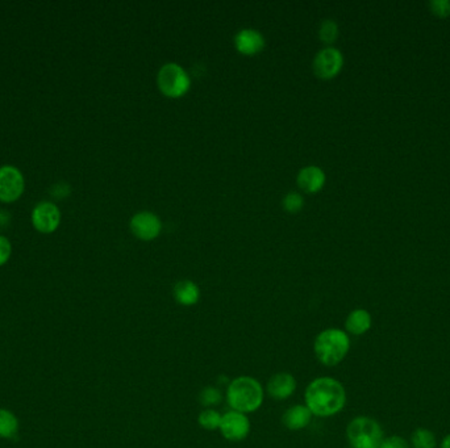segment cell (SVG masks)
I'll list each match as a JSON object with an SVG mask.
<instances>
[{
    "mask_svg": "<svg viewBox=\"0 0 450 448\" xmlns=\"http://www.w3.org/2000/svg\"><path fill=\"white\" fill-rule=\"evenodd\" d=\"M312 413L306 405H294L283 414V425L289 430H303L310 425Z\"/></svg>",
    "mask_w": 450,
    "mask_h": 448,
    "instance_id": "14",
    "label": "cell"
},
{
    "mask_svg": "<svg viewBox=\"0 0 450 448\" xmlns=\"http://www.w3.org/2000/svg\"><path fill=\"white\" fill-rule=\"evenodd\" d=\"M370 327H372V316L368 310L365 309H355L350 311L345 321L346 331L353 335H362L368 333Z\"/></svg>",
    "mask_w": 450,
    "mask_h": 448,
    "instance_id": "16",
    "label": "cell"
},
{
    "mask_svg": "<svg viewBox=\"0 0 450 448\" xmlns=\"http://www.w3.org/2000/svg\"><path fill=\"white\" fill-rule=\"evenodd\" d=\"M297 185L306 192H317L326 185V174L317 166L303 167L297 175Z\"/></svg>",
    "mask_w": 450,
    "mask_h": 448,
    "instance_id": "13",
    "label": "cell"
},
{
    "mask_svg": "<svg viewBox=\"0 0 450 448\" xmlns=\"http://www.w3.org/2000/svg\"><path fill=\"white\" fill-rule=\"evenodd\" d=\"M221 418H223V416L218 412H216L215 409L208 408V409L203 410L202 413L199 414L198 422H199V425L202 426L203 429L212 432V430H216L220 427Z\"/></svg>",
    "mask_w": 450,
    "mask_h": 448,
    "instance_id": "19",
    "label": "cell"
},
{
    "mask_svg": "<svg viewBox=\"0 0 450 448\" xmlns=\"http://www.w3.org/2000/svg\"><path fill=\"white\" fill-rule=\"evenodd\" d=\"M10 218H11V216L5 211H0V228L5 226L8 224V221H10Z\"/></svg>",
    "mask_w": 450,
    "mask_h": 448,
    "instance_id": "27",
    "label": "cell"
},
{
    "mask_svg": "<svg viewBox=\"0 0 450 448\" xmlns=\"http://www.w3.org/2000/svg\"><path fill=\"white\" fill-rule=\"evenodd\" d=\"M52 193L57 198H65L70 193V187L67 186L66 183H58L56 186L53 187L52 189Z\"/></svg>",
    "mask_w": 450,
    "mask_h": 448,
    "instance_id": "26",
    "label": "cell"
},
{
    "mask_svg": "<svg viewBox=\"0 0 450 448\" xmlns=\"http://www.w3.org/2000/svg\"><path fill=\"white\" fill-rule=\"evenodd\" d=\"M344 66V56L337 47H328L322 49L315 60L313 70L317 77L330 79L341 71Z\"/></svg>",
    "mask_w": 450,
    "mask_h": 448,
    "instance_id": "6",
    "label": "cell"
},
{
    "mask_svg": "<svg viewBox=\"0 0 450 448\" xmlns=\"http://www.w3.org/2000/svg\"><path fill=\"white\" fill-rule=\"evenodd\" d=\"M174 297L178 304L183 307H191L199 301L201 290L198 284L191 280H181L174 287Z\"/></svg>",
    "mask_w": 450,
    "mask_h": 448,
    "instance_id": "15",
    "label": "cell"
},
{
    "mask_svg": "<svg viewBox=\"0 0 450 448\" xmlns=\"http://www.w3.org/2000/svg\"><path fill=\"white\" fill-rule=\"evenodd\" d=\"M218 430L221 432L225 439L231 442H240L248 436L250 432V422L245 414L231 410L221 418Z\"/></svg>",
    "mask_w": 450,
    "mask_h": 448,
    "instance_id": "9",
    "label": "cell"
},
{
    "mask_svg": "<svg viewBox=\"0 0 450 448\" xmlns=\"http://www.w3.org/2000/svg\"><path fill=\"white\" fill-rule=\"evenodd\" d=\"M303 205H304L303 196L297 192H290L283 198V207L287 212L296 213L303 208Z\"/></svg>",
    "mask_w": 450,
    "mask_h": 448,
    "instance_id": "22",
    "label": "cell"
},
{
    "mask_svg": "<svg viewBox=\"0 0 450 448\" xmlns=\"http://www.w3.org/2000/svg\"><path fill=\"white\" fill-rule=\"evenodd\" d=\"M227 401L234 412L251 413L264 402V389L253 377L241 376L231 381L227 389Z\"/></svg>",
    "mask_w": 450,
    "mask_h": 448,
    "instance_id": "2",
    "label": "cell"
},
{
    "mask_svg": "<svg viewBox=\"0 0 450 448\" xmlns=\"http://www.w3.org/2000/svg\"><path fill=\"white\" fill-rule=\"evenodd\" d=\"M440 448H450V434H448L442 440H441V446Z\"/></svg>",
    "mask_w": 450,
    "mask_h": 448,
    "instance_id": "28",
    "label": "cell"
},
{
    "mask_svg": "<svg viewBox=\"0 0 450 448\" xmlns=\"http://www.w3.org/2000/svg\"><path fill=\"white\" fill-rule=\"evenodd\" d=\"M221 400H223L221 392L218 390V388H214V386L204 388L199 394V401L203 406H207V408L218 405Z\"/></svg>",
    "mask_w": 450,
    "mask_h": 448,
    "instance_id": "21",
    "label": "cell"
},
{
    "mask_svg": "<svg viewBox=\"0 0 450 448\" xmlns=\"http://www.w3.org/2000/svg\"><path fill=\"white\" fill-rule=\"evenodd\" d=\"M350 349L349 335L340 329L323 330L315 340L313 350L317 360L326 367H335L341 363Z\"/></svg>",
    "mask_w": 450,
    "mask_h": 448,
    "instance_id": "3",
    "label": "cell"
},
{
    "mask_svg": "<svg viewBox=\"0 0 450 448\" xmlns=\"http://www.w3.org/2000/svg\"><path fill=\"white\" fill-rule=\"evenodd\" d=\"M304 399L312 416L330 417L341 412L345 406L346 392L339 380L319 377L308 384Z\"/></svg>",
    "mask_w": 450,
    "mask_h": 448,
    "instance_id": "1",
    "label": "cell"
},
{
    "mask_svg": "<svg viewBox=\"0 0 450 448\" xmlns=\"http://www.w3.org/2000/svg\"><path fill=\"white\" fill-rule=\"evenodd\" d=\"M19 430V422L15 414L7 409H0V438L10 439Z\"/></svg>",
    "mask_w": 450,
    "mask_h": 448,
    "instance_id": "17",
    "label": "cell"
},
{
    "mask_svg": "<svg viewBox=\"0 0 450 448\" xmlns=\"http://www.w3.org/2000/svg\"><path fill=\"white\" fill-rule=\"evenodd\" d=\"M346 436L352 448H379L385 439L381 425L369 417L355 418L348 425Z\"/></svg>",
    "mask_w": 450,
    "mask_h": 448,
    "instance_id": "4",
    "label": "cell"
},
{
    "mask_svg": "<svg viewBox=\"0 0 450 448\" xmlns=\"http://www.w3.org/2000/svg\"><path fill=\"white\" fill-rule=\"evenodd\" d=\"M61 222V212L58 207L50 201L36 205L32 212V224L41 233L54 232Z\"/></svg>",
    "mask_w": 450,
    "mask_h": 448,
    "instance_id": "8",
    "label": "cell"
},
{
    "mask_svg": "<svg viewBox=\"0 0 450 448\" xmlns=\"http://www.w3.org/2000/svg\"><path fill=\"white\" fill-rule=\"evenodd\" d=\"M234 47L243 54H257L265 47L264 34L251 28L241 30L234 36Z\"/></svg>",
    "mask_w": 450,
    "mask_h": 448,
    "instance_id": "12",
    "label": "cell"
},
{
    "mask_svg": "<svg viewBox=\"0 0 450 448\" xmlns=\"http://www.w3.org/2000/svg\"><path fill=\"white\" fill-rule=\"evenodd\" d=\"M319 37L324 44H332L339 37V25L335 20H324L319 28Z\"/></svg>",
    "mask_w": 450,
    "mask_h": 448,
    "instance_id": "20",
    "label": "cell"
},
{
    "mask_svg": "<svg viewBox=\"0 0 450 448\" xmlns=\"http://www.w3.org/2000/svg\"><path fill=\"white\" fill-rule=\"evenodd\" d=\"M158 87L169 97H179L190 90L191 78L178 63H165L158 71Z\"/></svg>",
    "mask_w": 450,
    "mask_h": 448,
    "instance_id": "5",
    "label": "cell"
},
{
    "mask_svg": "<svg viewBox=\"0 0 450 448\" xmlns=\"http://www.w3.org/2000/svg\"><path fill=\"white\" fill-rule=\"evenodd\" d=\"M11 252H12L11 242L8 241V238L0 235V266L7 263L11 257Z\"/></svg>",
    "mask_w": 450,
    "mask_h": 448,
    "instance_id": "25",
    "label": "cell"
},
{
    "mask_svg": "<svg viewBox=\"0 0 450 448\" xmlns=\"http://www.w3.org/2000/svg\"><path fill=\"white\" fill-rule=\"evenodd\" d=\"M296 390L295 377L291 373L280 372L271 376L267 383V393L274 400H286L291 397Z\"/></svg>",
    "mask_w": 450,
    "mask_h": 448,
    "instance_id": "11",
    "label": "cell"
},
{
    "mask_svg": "<svg viewBox=\"0 0 450 448\" xmlns=\"http://www.w3.org/2000/svg\"><path fill=\"white\" fill-rule=\"evenodd\" d=\"M411 445L414 448H436V436L428 429H416L411 436Z\"/></svg>",
    "mask_w": 450,
    "mask_h": 448,
    "instance_id": "18",
    "label": "cell"
},
{
    "mask_svg": "<svg viewBox=\"0 0 450 448\" xmlns=\"http://www.w3.org/2000/svg\"><path fill=\"white\" fill-rule=\"evenodd\" d=\"M429 8L432 14L436 16L445 19L450 16V1L449 0H434L429 3Z\"/></svg>",
    "mask_w": 450,
    "mask_h": 448,
    "instance_id": "23",
    "label": "cell"
},
{
    "mask_svg": "<svg viewBox=\"0 0 450 448\" xmlns=\"http://www.w3.org/2000/svg\"><path fill=\"white\" fill-rule=\"evenodd\" d=\"M131 229L141 239L149 241L161 233L162 222L159 217L152 212H139L131 220Z\"/></svg>",
    "mask_w": 450,
    "mask_h": 448,
    "instance_id": "10",
    "label": "cell"
},
{
    "mask_svg": "<svg viewBox=\"0 0 450 448\" xmlns=\"http://www.w3.org/2000/svg\"><path fill=\"white\" fill-rule=\"evenodd\" d=\"M379 448H409V443L402 436L392 435V436H388L386 439H383Z\"/></svg>",
    "mask_w": 450,
    "mask_h": 448,
    "instance_id": "24",
    "label": "cell"
},
{
    "mask_svg": "<svg viewBox=\"0 0 450 448\" xmlns=\"http://www.w3.org/2000/svg\"><path fill=\"white\" fill-rule=\"evenodd\" d=\"M24 191V176L15 166L0 167V200L12 202L17 200Z\"/></svg>",
    "mask_w": 450,
    "mask_h": 448,
    "instance_id": "7",
    "label": "cell"
}]
</instances>
